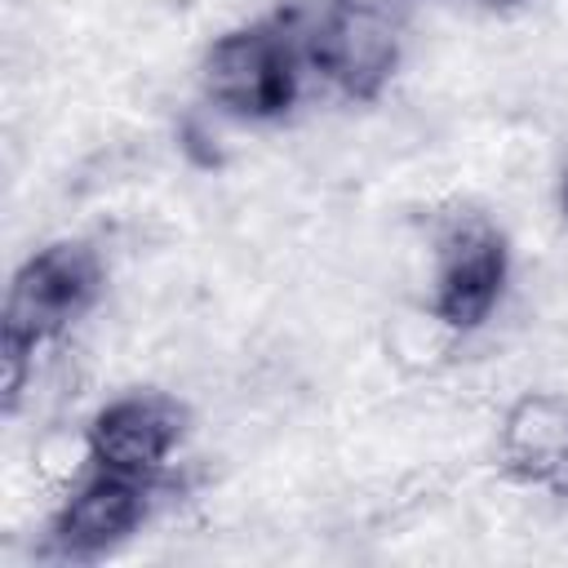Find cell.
<instances>
[{
    "label": "cell",
    "mask_w": 568,
    "mask_h": 568,
    "mask_svg": "<svg viewBox=\"0 0 568 568\" xmlns=\"http://www.w3.org/2000/svg\"><path fill=\"white\" fill-rule=\"evenodd\" d=\"M497 453L506 470L568 501V399L524 395L501 417Z\"/></svg>",
    "instance_id": "cell-7"
},
{
    "label": "cell",
    "mask_w": 568,
    "mask_h": 568,
    "mask_svg": "<svg viewBox=\"0 0 568 568\" xmlns=\"http://www.w3.org/2000/svg\"><path fill=\"white\" fill-rule=\"evenodd\" d=\"M146 515V479L98 470L93 479L75 484L58 515H53V546L62 555H102L106 546L124 541Z\"/></svg>",
    "instance_id": "cell-6"
},
{
    "label": "cell",
    "mask_w": 568,
    "mask_h": 568,
    "mask_svg": "<svg viewBox=\"0 0 568 568\" xmlns=\"http://www.w3.org/2000/svg\"><path fill=\"white\" fill-rule=\"evenodd\" d=\"M182 439V408L160 390H133L111 399L84 430L89 462L111 475L151 479Z\"/></svg>",
    "instance_id": "cell-4"
},
{
    "label": "cell",
    "mask_w": 568,
    "mask_h": 568,
    "mask_svg": "<svg viewBox=\"0 0 568 568\" xmlns=\"http://www.w3.org/2000/svg\"><path fill=\"white\" fill-rule=\"evenodd\" d=\"M501 288H506V244H501V235L479 217L453 222L444 244H439L430 311L448 328L466 333V328H479L493 315Z\"/></svg>",
    "instance_id": "cell-5"
},
{
    "label": "cell",
    "mask_w": 568,
    "mask_h": 568,
    "mask_svg": "<svg viewBox=\"0 0 568 568\" xmlns=\"http://www.w3.org/2000/svg\"><path fill=\"white\" fill-rule=\"evenodd\" d=\"M102 293V262L89 244L58 240L31 253L4 302V333L27 342H58Z\"/></svg>",
    "instance_id": "cell-3"
},
{
    "label": "cell",
    "mask_w": 568,
    "mask_h": 568,
    "mask_svg": "<svg viewBox=\"0 0 568 568\" xmlns=\"http://www.w3.org/2000/svg\"><path fill=\"white\" fill-rule=\"evenodd\" d=\"M479 4H493V9H506V4H519V0H479Z\"/></svg>",
    "instance_id": "cell-8"
},
{
    "label": "cell",
    "mask_w": 568,
    "mask_h": 568,
    "mask_svg": "<svg viewBox=\"0 0 568 568\" xmlns=\"http://www.w3.org/2000/svg\"><path fill=\"white\" fill-rule=\"evenodd\" d=\"M404 49L395 0H328L306 31V58L346 98H377Z\"/></svg>",
    "instance_id": "cell-1"
},
{
    "label": "cell",
    "mask_w": 568,
    "mask_h": 568,
    "mask_svg": "<svg viewBox=\"0 0 568 568\" xmlns=\"http://www.w3.org/2000/svg\"><path fill=\"white\" fill-rule=\"evenodd\" d=\"M209 98L244 120H271L297 98V44L275 22L226 31L204 53Z\"/></svg>",
    "instance_id": "cell-2"
},
{
    "label": "cell",
    "mask_w": 568,
    "mask_h": 568,
    "mask_svg": "<svg viewBox=\"0 0 568 568\" xmlns=\"http://www.w3.org/2000/svg\"><path fill=\"white\" fill-rule=\"evenodd\" d=\"M559 200H564V213H568V173H564V191H559Z\"/></svg>",
    "instance_id": "cell-9"
}]
</instances>
